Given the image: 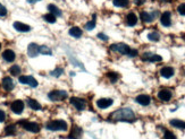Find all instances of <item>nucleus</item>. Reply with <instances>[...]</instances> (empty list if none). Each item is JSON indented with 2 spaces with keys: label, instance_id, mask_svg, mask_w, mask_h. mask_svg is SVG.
<instances>
[{
  "label": "nucleus",
  "instance_id": "nucleus-1",
  "mask_svg": "<svg viewBox=\"0 0 185 139\" xmlns=\"http://www.w3.org/2000/svg\"><path fill=\"white\" fill-rule=\"evenodd\" d=\"M110 120L114 121H120V122H133L135 120V113L133 110L129 107H123L113 112L109 117Z\"/></svg>",
  "mask_w": 185,
  "mask_h": 139
},
{
  "label": "nucleus",
  "instance_id": "nucleus-2",
  "mask_svg": "<svg viewBox=\"0 0 185 139\" xmlns=\"http://www.w3.org/2000/svg\"><path fill=\"white\" fill-rule=\"evenodd\" d=\"M67 127L68 126L64 120H54V121H49L45 124V128L49 131H66Z\"/></svg>",
  "mask_w": 185,
  "mask_h": 139
},
{
  "label": "nucleus",
  "instance_id": "nucleus-3",
  "mask_svg": "<svg viewBox=\"0 0 185 139\" xmlns=\"http://www.w3.org/2000/svg\"><path fill=\"white\" fill-rule=\"evenodd\" d=\"M19 124L24 128L25 130L30 131V132L36 133L40 131V126L36 122H30V121H26V120H21Z\"/></svg>",
  "mask_w": 185,
  "mask_h": 139
},
{
  "label": "nucleus",
  "instance_id": "nucleus-4",
  "mask_svg": "<svg viewBox=\"0 0 185 139\" xmlns=\"http://www.w3.org/2000/svg\"><path fill=\"white\" fill-rule=\"evenodd\" d=\"M110 50L119 52L120 54H126V56H129L130 51H131V47L127 44H124V43H116V44L110 45Z\"/></svg>",
  "mask_w": 185,
  "mask_h": 139
},
{
  "label": "nucleus",
  "instance_id": "nucleus-5",
  "mask_svg": "<svg viewBox=\"0 0 185 139\" xmlns=\"http://www.w3.org/2000/svg\"><path fill=\"white\" fill-rule=\"evenodd\" d=\"M48 97L51 101H63L68 97V94L65 91H52L48 94Z\"/></svg>",
  "mask_w": 185,
  "mask_h": 139
},
{
  "label": "nucleus",
  "instance_id": "nucleus-6",
  "mask_svg": "<svg viewBox=\"0 0 185 139\" xmlns=\"http://www.w3.org/2000/svg\"><path fill=\"white\" fill-rule=\"evenodd\" d=\"M69 102H71V104H72L76 110H78V111H82V110H84L87 107V102H85V100H83V98L71 97Z\"/></svg>",
  "mask_w": 185,
  "mask_h": 139
},
{
  "label": "nucleus",
  "instance_id": "nucleus-7",
  "mask_svg": "<svg viewBox=\"0 0 185 139\" xmlns=\"http://www.w3.org/2000/svg\"><path fill=\"white\" fill-rule=\"evenodd\" d=\"M10 109H12L13 112L16 113V114H21V113L23 112V110H24V102L21 100L14 101L12 103V105H10Z\"/></svg>",
  "mask_w": 185,
  "mask_h": 139
},
{
  "label": "nucleus",
  "instance_id": "nucleus-8",
  "mask_svg": "<svg viewBox=\"0 0 185 139\" xmlns=\"http://www.w3.org/2000/svg\"><path fill=\"white\" fill-rule=\"evenodd\" d=\"M18 80H19V83L26 84V85L31 86V87H36L38 86V82L32 76H21Z\"/></svg>",
  "mask_w": 185,
  "mask_h": 139
},
{
  "label": "nucleus",
  "instance_id": "nucleus-9",
  "mask_svg": "<svg viewBox=\"0 0 185 139\" xmlns=\"http://www.w3.org/2000/svg\"><path fill=\"white\" fill-rule=\"evenodd\" d=\"M135 101H136L140 105H142V107H148V105L150 104V102H151V98H150L149 95L141 94L135 98Z\"/></svg>",
  "mask_w": 185,
  "mask_h": 139
},
{
  "label": "nucleus",
  "instance_id": "nucleus-10",
  "mask_svg": "<svg viewBox=\"0 0 185 139\" xmlns=\"http://www.w3.org/2000/svg\"><path fill=\"white\" fill-rule=\"evenodd\" d=\"M161 25L165 27H168L172 25V14L169 12H165L162 15H161L160 18Z\"/></svg>",
  "mask_w": 185,
  "mask_h": 139
},
{
  "label": "nucleus",
  "instance_id": "nucleus-11",
  "mask_svg": "<svg viewBox=\"0 0 185 139\" xmlns=\"http://www.w3.org/2000/svg\"><path fill=\"white\" fill-rule=\"evenodd\" d=\"M114 103V101L111 98H100V100L97 101V105L100 109H108L109 107H111Z\"/></svg>",
  "mask_w": 185,
  "mask_h": 139
},
{
  "label": "nucleus",
  "instance_id": "nucleus-12",
  "mask_svg": "<svg viewBox=\"0 0 185 139\" xmlns=\"http://www.w3.org/2000/svg\"><path fill=\"white\" fill-rule=\"evenodd\" d=\"M157 15H158L157 12H152V14L146 12H141V19H142V22H144V23H151V22L157 17Z\"/></svg>",
  "mask_w": 185,
  "mask_h": 139
},
{
  "label": "nucleus",
  "instance_id": "nucleus-13",
  "mask_svg": "<svg viewBox=\"0 0 185 139\" xmlns=\"http://www.w3.org/2000/svg\"><path fill=\"white\" fill-rule=\"evenodd\" d=\"M27 54L31 57V58H35L38 54H39V45L36 43H31L29 47H27Z\"/></svg>",
  "mask_w": 185,
  "mask_h": 139
},
{
  "label": "nucleus",
  "instance_id": "nucleus-14",
  "mask_svg": "<svg viewBox=\"0 0 185 139\" xmlns=\"http://www.w3.org/2000/svg\"><path fill=\"white\" fill-rule=\"evenodd\" d=\"M14 28L21 33H27L31 31V27L29 26V25L21 23V22H15V23H14Z\"/></svg>",
  "mask_w": 185,
  "mask_h": 139
},
{
  "label": "nucleus",
  "instance_id": "nucleus-15",
  "mask_svg": "<svg viewBox=\"0 0 185 139\" xmlns=\"http://www.w3.org/2000/svg\"><path fill=\"white\" fill-rule=\"evenodd\" d=\"M172 96H173V94H172L169 89H161L160 92L158 93L159 100L164 101V102H168L172 98Z\"/></svg>",
  "mask_w": 185,
  "mask_h": 139
},
{
  "label": "nucleus",
  "instance_id": "nucleus-16",
  "mask_svg": "<svg viewBox=\"0 0 185 139\" xmlns=\"http://www.w3.org/2000/svg\"><path fill=\"white\" fill-rule=\"evenodd\" d=\"M142 59L144 60V61H150V62H158V61H161L162 60V57L161 56H158V54H151V53H145L143 56V58Z\"/></svg>",
  "mask_w": 185,
  "mask_h": 139
},
{
  "label": "nucleus",
  "instance_id": "nucleus-17",
  "mask_svg": "<svg viewBox=\"0 0 185 139\" xmlns=\"http://www.w3.org/2000/svg\"><path fill=\"white\" fill-rule=\"evenodd\" d=\"M3 60H5V61L13 62L14 60H15L16 54H15V52H14L13 50H6V51H3Z\"/></svg>",
  "mask_w": 185,
  "mask_h": 139
},
{
  "label": "nucleus",
  "instance_id": "nucleus-18",
  "mask_svg": "<svg viewBox=\"0 0 185 139\" xmlns=\"http://www.w3.org/2000/svg\"><path fill=\"white\" fill-rule=\"evenodd\" d=\"M3 87L6 91H12V89H14V87H15V85H14V82H13V79L10 77H5L3 79Z\"/></svg>",
  "mask_w": 185,
  "mask_h": 139
},
{
  "label": "nucleus",
  "instance_id": "nucleus-19",
  "mask_svg": "<svg viewBox=\"0 0 185 139\" xmlns=\"http://www.w3.org/2000/svg\"><path fill=\"white\" fill-rule=\"evenodd\" d=\"M160 75L162 76L164 78H170L174 76V69L172 67H164V68H161L160 70Z\"/></svg>",
  "mask_w": 185,
  "mask_h": 139
},
{
  "label": "nucleus",
  "instance_id": "nucleus-20",
  "mask_svg": "<svg viewBox=\"0 0 185 139\" xmlns=\"http://www.w3.org/2000/svg\"><path fill=\"white\" fill-rule=\"evenodd\" d=\"M82 136V129L78 127H73V130L71 131V135L68 136L69 139H80Z\"/></svg>",
  "mask_w": 185,
  "mask_h": 139
},
{
  "label": "nucleus",
  "instance_id": "nucleus-21",
  "mask_svg": "<svg viewBox=\"0 0 185 139\" xmlns=\"http://www.w3.org/2000/svg\"><path fill=\"white\" fill-rule=\"evenodd\" d=\"M69 35L73 36V37H75V39H78V37H81L82 36V34H83V31L81 30L80 27H72V28H69L68 31Z\"/></svg>",
  "mask_w": 185,
  "mask_h": 139
},
{
  "label": "nucleus",
  "instance_id": "nucleus-22",
  "mask_svg": "<svg viewBox=\"0 0 185 139\" xmlns=\"http://www.w3.org/2000/svg\"><path fill=\"white\" fill-rule=\"evenodd\" d=\"M126 23H127L129 26H134V25H136L137 17L134 12H130L129 15H127V17H126Z\"/></svg>",
  "mask_w": 185,
  "mask_h": 139
},
{
  "label": "nucleus",
  "instance_id": "nucleus-23",
  "mask_svg": "<svg viewBox=\"0 0 185 139\" xmlns=\"http://www.w3.org/2000/svg\"><path fill=\"white\" fill-rule=\"evenodd\" d=\"M170 124L175 128H178V129H185V121L178 120V119H173V120H170Z\"/></svg>",
  "mask_w": 185,
  "mask_h": 139
},
{
  "label": "nucleus",
  "instance_id": "nucleus-24",
  "mask_svg": "<svg viewBox=\"0 0 185 139\" xmlns=\"http://www.w3.org/2000/svg\"><path fill=\"white\" fill-rule=\"evenodd\" d=\"M27 104H29V107H30L31 109L35 110V111L42 109V107L40 105V103H38V102H36L35 100H33V98H29V100H27Z\"/></svg>",
  "mask_w": 185,
  "mask_h": 139
},
{
  "label": "nucleus",
  "instance_id": "nucleus-25",
  "mask_svg": "<svg viewBox=\"0 0 185 139\" xmlns=\"http://www.w3.org/2000/svg\"><path fill=\"white\" fill-rule=\"evenodd\" d=\"M48 9H49V12H50V14H52V15L61 16V10H60L57 6H55V5H49Z\"/></svg>",
  "mask_w": 185,
  "mask_h": 139
},
{
  "label": "nucleus",
  "instance_id": "nucleus-26",
  "mask_svg": "<svg viewBox=\"0 0 185 139\" xmlns=\"http://www.w3.org/2000/svg\"><path fill=\"white\" fill-rule=\"evenodd\" d=\"M5 133L7 136H12V135H15L16 133V127L14 124H9L5 128Z\"/></svg>",
  "mask_w": 185,
  "mask_h": 139
},
{
  "label": "nucleus",
  "instance_id": "nucleus-27",
  "mask_svg": "<svg viewBox=\"0 0 185 139\" xmlns=\"http://www.w3.org/2000/svg\"><path fill=\"white\" fill-rule=\"evenodd\" d=\"M39 53L45 54V56H51V54H52V51H51V49H49L48 47L41 45V47H39Z\"/></svg>",
  "mask_w": 185,
  "mask_h": 139
},
{
  "label": "nucleus",
  "instance_id": "nucleus-28",
  "mask_svg": "<svg viewBox=\"0 0 185 139\" xmlns=\"http://www.w3.org/2000/svg\"><path fill=\"white\" fill-rule=\"evenodd\" d=\"M148 39L152 42H158L159 40H160V34H159L158 32H151V33H149Z\"/></svg>",
  "mask_w": 185,
  "mask_h": 139
},
{
  "label": "nucleus",
  "instance_id": "nucleus-29",
  "mask_svg": "<svg viewBox=\"0 0 185 139\" xmlns=\"http://www.w3.org/2000/svg\"><path fill=\"white\" fill-rule=\"evenodd\" d=\"M113 3L116 7H127L129 0H113Z\"/></svg>",
  "mask_w": 185,
  "mask_h": 139
},
{
  "label": "nucleus",
  "instance_id": "nucleus-30",
  "mask_svg": "<svg viewBox=\"0 0 185 139\" xmlns=\"http://www.w3.org/2000/svg\"><path fill=\"white\" fill-rule=\"evenodd\" d=\"M9 72H10V75L12 76H18V75L21 74V67L17 65L13 66L12 68L9 69Z\"/></svg>",
  "mask_w": 185,
  "mask_h": 139
},
{
  "label": "nucleus",
  "instance_id": "nucleus-31",
  "mask_svg": "<svg viewBox=\"0 0 185 139\" xmlns=\"http://www.w3.org/2000/svg\"><path fill=\"white\" fill-rule=\"evenodd\" d=\"M96 15H93V19L92 21H90V22H87V24H85V30H87V31H92L94 27H96Z\"/></svg>",
  "mask_w": 185,
  "mask_h": 139
},
{
  "label": "nucleus",
  "instance_id": "nucleus-32",
  "mask_svg": "<svg viewBox=\"0 0 185 139\" xmlns=\"http://www.w3.org/2000/svg\"><path fill=\"white\" fill-rule=\"evenodd\" d=\"M43 18H45V22H48V23H50V24L56 23V16L52 15V14H50V12H49V14H47V15L43 16Z\"/></svg>",
  "mask_w": 185,
  "mask_h": 139
},
{
  "label": "nucleus",
  "instance_id": "nucleus-33",
  "mask_svg": "<svg viewBox=\"0 0 185 139\" xmlns=\"http://www.w3.org/2000/svg\"><path fill=\"white\" fill-rule=\"evenodd\" d=\"M64 72V69L63 68H60V67H58V68H56L55 70H52L50 72L51 76H54V77H60L61 75H63Z\"/></svg>",
  "mask_w": 185,
  "mask_h": 139
},
{
  "label": "nucleus",
  "instance_id": "nucleus-34",
  "mask_svg": "<svg viewBox=\"0 0 185 139\" xmlns=\"http://www.w3.org/2000/svg\"><path fill=\"white\" fill-rule=\"evenodd\" d=\"M107 76H108V78L110 79V82L111 83H115V82H117V79H118V74H116V72H108L107 74Z\"/></svg>",
  "mask_w": 185,
  "mask_h": 139
},
{
  "label": "nucleus",
  "instance_id": "nucleus-35",
  "mask_svg": "<svg viewBox=\"0 0 185 139\" xmlns=\"http://www.w3.org/2000/svg\"><path fill=\"white\" fill-rule=\"evenodd\" d=\"M164 139H176V136H175V135H174V133L172 132V131L166 130V131H165Z\"/></svg>",
  "mask_w": 185,
  "mask_h": 139
},
{
  "label": "nucleus",
  "instance_id": "nucleus-36",
  "mask_svg": "<svg viewBox=\"0 0 185 139\" xmlns=\"http://www.w3.org/2000/svg\"><path fill=\"white\" fill-rule=\"evenodd\" d=\"M177 12H178L179 15L185 16V3H181V5L177 7Z\"/></svg>",
  "mask_w": 185,
  "mask_h": 139
},
{
  "label": "nucleus",
  "instance_id": "nucleus-37",
  "mask_svg": "<svg viewBox=\"0 0 185 139\" xmlns=\"http://www.w3.org/2000/svg\"><path fill=\"white\" fill-rule=\"evenodd\" d=\"M7 15V9L5 6H3L1 3H0V16H6Z\"/></svg>",
  "mask_w": 185,
  "mask_h": 139
},
{
  "label": "nucleus",
  "instance_id": "nucleus-38",
  "mask_svg": "<svg viewBox=\"0 0 185 139\" xmlns=\"http://www.w3.org/2000/svg\"><path fill=\"white\" fill-rule=\"evenodd\" d=\"M5 119H6V113L3 112V110H0V123L5 121Z\"/></svg>",
  "mask_w": 185,
  "mask_h": 139
},
{
  "label": "nucleus",
  "instance_id": "nucleus-39",
  "mask_svg": "<svg viewBox=\"0 0 185 139\" xmlns=\"http://www.w3.org/2000/svg\"><path fill=\"white\" fill-rule=\"evenodd\" d=\"M98 37H99L100 40H102V41H108V36L105 35L103 33H99V34H98Z\"/></svg>",
  "mask_w": 185,
  "mask_h": 139
},
{
  "label": "nucleus",
  "instance_id": "nucleus-40",
  "mask_svg": "<svg viewBox=\"0 0 185 139\" xmlns=\"http://www.w3.org/2000/svg\"><path fill=\"white\" fill-rule=\"evenodd\" d=\"M137 56V51L136 50H133V49H131V51H130V53H129V57H135Z\"/></svg>",
  "mask_w": 185,
  "mask_h": 139
},
{
  "label": "nucleus",
  "instance_id": "nucleus-41",
  "mask_svg": "<svg viewBox=\"0 0 185 139\" xmlns=\"http://www.w3.org/2000/svg\"><path fill=\"white\" fill-rule=\"evenodd\" d=\"M144 1H145V0H135V3H136V5H139V6H140V5H142V3H143Z\"/></svg>",
  "mask_w": 185,
  "mask_h": 139
},
{
  "label": "nucleus",
  "instance_id": "nucleus-42",
  "mask_svg": "<svg viewBox=\"0 0 185 139\" xmlns=\"http://www.w3.org/2000/svg\"><path fill=\"white\" fill-rule=\"evenodd\" d=\"M38 1H40V0H27L29 3H35V2H38Z\"/></svg>",
  "mask_w": 185,
  "mask_h": 139
},
{
  "label": "nucleus",
  "instance_id": "nucleus-43",
  "mask_svg": "<svg viewBox=\"0 0 185 139\" xmlns=\"http://www.w3.org/2000/svg\"><path fill=\"white\" fill-rule=\"evenodd\" d=\"M162 1H169V0H162Z\"/></svg>",
  "mask_w": 185,
  "mask_h": 139
}]
</instances>
